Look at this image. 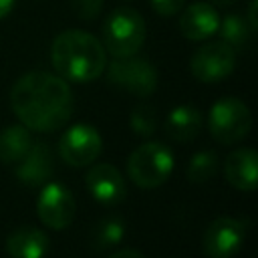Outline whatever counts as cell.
Listing matches in <instances>:
<instances>
[{
    "mask_svg": "<svg viewBox=\"0 0 258 258\" xmlns=\"http://www.w3.org/2000/svg\"><path fill=\"white\" fill-rule=\"evenodd\" d=\"M246 238V226L232 216H220L208 224L202 236V248L208 258H234Z\"/></svg>",
    "mask_w": 258,
    "mask_h": 258,
    "instance_id": "10",
    "label": "cell"
},
{
    "mask_svg": "<svg viewBox=\"0 0 258 258\" xmlns=\"http://www.w3.org/2000/svg\"><path fill=\"white\" fill-rule=\"evenodd\" d=\"M218 171V155L210 149L198 151L187 163V179L191 183H206Z\"/></svg>",
    "mask_w": 258,
    "mask_h": 258,
    "instance_id": "20",
    "label": "cell"
},
{
    "mask_svg": "<svg viewBox=\"0 0 258 258\" xmlns=\"http://www.w3.org/2000/svg\"><path fill=\"white\" fill-rule=\"evenodd\" d=\"M54 171V157L52 149L44 141H32L30 149L24 153L20 161L14 163V175L24 185H44L50 181Z\"/></svg>",
    "mask_w": 258,
    "mask_h": 258,
    "instance_id": "12",
    "label": "cell"
},
{
    "mask_svg": "<svg viewBox=\"0 0 258 258\" xmlns=\"http://www.w3.org/2000/svg\"><path fill=\"white\" fill-rule=\"evenodd\" d=\"M256 8H258V0H250L248 2V16H246V20H248V24L256 30L258 28V18H256Z\"/></svg>",
    "mask_w": 258,
    "mask_h": 258,
    "instance_id": "24",
    "label": "cell"
},
{
    "mask_svg": "<svg viewBox=\"0 0 258 258\" xmlns=\"http://www.w3.org/2000/svg\"><path fill=\"white\" fill-rule=\"evenodd\" d=\"M210 2H214L218 6H232V4H236V0H210Z\"/></svg>",
    "mask_w": 258,
    "mask_h": 258,
    "instance_id": "27",
    "label": "cell"
},
{
    "mask_svg": "<svg viewBox=\"0 0 258 258\" xmlns=\"http://www.w3.org/2000/svg\"><path fill=\"white\" fill-rule=\"evenodd\" d=\"M208 127L218 143L232 145L242 141L252 129V113L238 97H222L210 107Z\"/></svg>",
    "mask_w": 258,
    "mask_h": 258,
    "instance_id": "5",
    "label": "cell"
},
{
    "mask_svg": "<svg viewBox=\"0 0 258 258\" xmlns=\"http://www.w3.org/2000/svg\"><path fill=\"white\" fill-rule=\"evenodd\" d=\"M145 20L135 8L119 6L105 18L103 46L113 58L137 54L145 42Z\"/></svg>",
    "mask_w": 258,
    "mask_h": 258,
    "instance_id": "3",
    "label": "cell"
},
{
    "mask_svg": "<svg viewBox=\"0 0 258 258\" xmlns=\"http://www.w3.org/2000/svg\"><path fill=\"white\" fill-rule=\"evenodd\" d=\"M236 69V50L224 40L202 44L189 60V71L200 83H220Z\"/></svg>",
    "mask_w": 258,
    "mask_h": 258,
    "instance_id": "7",
    "label": "cell"
},
{
    "mask_svg": "<svg viewBox=\"0 0 258 258\" xmlns=\"http://www.w3.org/2000/svg\"><path fill=\"white\" fill-rule=\"evenodd\" d=\"M149 4L161 16H175L183 8L185 0H149Z\"/></svg>",
    "mask_w": 258,
    "mask_h": 258,
    "instance_id": "23",
    "label": "cell"
},
{
    "mask_svg": "<svg viewBox=\"0 0 258 258\" xmlns=\"http://www.w3.org/2000/svg\"><path fill=\"white\" fill-rule=\"evenodd\" d=\"M50 62L64 81L91 83L103 75L107 50L95 34L71 28L54 36L50 44Z\"/></svg>",
    "mask_w": 258,
    "mask_h": 258,
    "instance_id": "2",
    "label": "cell"
},
{
    "mask_svg": "<svg viewBox=\"0 0 258 258\" xmlns=\"http://www.w3.org/2000/svg\"><path fill=\"white\" fill-rule=\"evenodd\" d=\"M216 32H220V40L230 44L234 50H242V48H246L250 44V40H252L256 30L248 24L246 16L228 14L224 18H220V24H218Z\"/></svg>",
    "mask_w": 258,
    "mask_h": 258,
    "instance_id": "18",
    "label": "cell"
},
{
    "mask_svg": "<svg viewBox=\"0 0 258 258\" xmlns=\"http://www.w3.org/2000/svg\"><path fill=\"white\" fill-rule=\"evenodd\" d=\"M103 73L113 87L141 99L153 95L159 83L157 69L147 58H141L137 54L113 58L111 62H107Z\"/></svg>",
    "mask_w": 258,
    "mask_h": 258,
    "instance_id": "6",
    "label": "cell"
},
{
    "mask_svg": "<svg viewBox=\"0 0 258 258\" xmlns=\"http://www.w3.org/2000/svg\"><path fill=\"white\" fill-rule=\"evenodd\" d=\"M12 8H14V0H0V18L10 14Z\"/></svg>",
    "mask_w": 258,
    "mask_h": 258,
    "instance_id": "26",
    "label": "cell"
},
{
    "mask_svg": "<svg viewBox=\"0 0 258 258\" xmlns=\"http://www.w3.org/2000/svg\"><path fill=\"white\" fill-rule=\"evenodd\" d=\"M36 214L46 228L64 230L75 220L77 202L67 185L58 181H46L36 200Z\"/></svg>",
    "mask_w": 258,
    "mask_h": 258,
    "instance_id": "9",
    "label": "cell"
},
{
    "mask_svg": "<svg viewBox=\"0 0 258 258\" xmlns=\"http://www.w3.org/2000/svg\"><path fill=\"white\" fill-rule=\"evenodd\" d=\"M103 149L101 133L89 123L71 125L58 139V153L71 167H85L97 161Z\"/></svg>",
    "mask_w": 258,
    "mask_h": 258,
    "instance_id": "8",
    "label": "cell"
},
{
    "mask_svg": "<svg viewBox=\"0 0 258 258\" xmlns=\"http://www.w3.org/2000/svg\"><path fill=\"white\" fill-rule=\"evenodd\" d=\"M202 129V113L191 105H177L167 113L165 133L179 143L191 141Z\"/></svg>",
    "mask_w": 258,
    "mask_h": 258,
    "instance_id": "16",
    "label": "cell"
},
{
    "mask_svg": "<svg viewBox=\"0 0 258 258\" xmlns=\"http://www.w3.org/2000/svg\"><path fill=\"white\" fill-rule=\"evenodd\" d=\"M129 125H131V129H133L139 137H149V135H153L155 129H157V115H155V109H153L151 105H137V107L131 111Z\"/></svg>",
    "mask_w": 258,
    "mask_h": 258,
    "instance_id": "21",
    "label": "cell"
},
{
    "mask_svg": "<svg viewBox=\"0 0 258 258\" xmlns=\"http://www.w3.org/2000/svg\"><path fill=\"white\" fill-rule=\"evenodd\" d=\"M177 14V28L187 40H206L218 30L220 24V14L210 2H194L183 6Z\"/></svg>",
    "mask_w": 258,
    "mask_h": 258,
    "instance_id": "13",
    "label": "cell"
},
{
    "mask_svg": "<svg viewBox=\"0 0 258 258\" xmlns=\"http://www.w3.org/2000/svg\"><path fill=\"white\" fill-rule=\"evenodd\" d=\"M32 133L22 123L8 125L0 131V163L14 165L32 145Z\"/></svg>",
    "mask_w": 258,
    "mask_h": 258,
    "instance_id": "17",
    "label": "cell"
},
{
    "mask_svg": "<svg viewBox=\"0 0 258 258\" xmlns=\"http://www.w3.org/2000/svg\"><path fill=\"white\" fill-rule=\"evenodd\" d=\"M125 222L119 216H109L105 220H101L99 224H95L93 232H91V246L95 250H109L117 244L123 242L125 238Z\"/></svg>",
    "mask_w": 258,
    "mask_h": 258,
    "instance_id": "19",
    "label": "cell"
},
{
    "mask_svg": "<svg viewBox=\"0 0 258 258\" xmlns=\"http://www.w3.org/2000/svg\"><path fill=\"white\" fill-rule=\"evenodd\" d=\"M175 165L173 151L161 141L137 145L127 159V175L141 189H155L167 181Z\"/></svg>",
    "mask_w": 258,
    "mask_h": 258,
    "instance_id": "4",
    "label": "cell"
},
{
    "mask_svg": "<svg viewBox=\"0 0 258 258\" xmlns=\"http://www.w3.org/2000/svg\"><path fill=\"white\" fill-rule=\"evenodd\" d=\"M109 258H145L139 250H135V248H125V250H117V252H113Z\"/></svg>",
    "mask_w": 258,
    "mask_h": 258,
    "instance_id": "25",
    "label": "cell"
},
{
    "mask_svg": "<svg viewBox=\"0 0 258 258\" xmlns=\"http://www.w3.org/2000/svg\"><path fill=\"white\" fill-rule=\"evenodd\" d=\"M105 0H71V8L75 12V16L83 18V20H93L101 14Z\"/></svg>",
    "mask_w": 258,
    "mask_h": 258,
    "instance_id": "22",
    "label": "cell"
},
{
    "mask_svg": "<svg viewBox=\"0 0 258 258\" xmlns=\"http://www.w3.org/2000/svg\"><path fill=\"white\" fill-rule=\"evenodd\" d=\"M10 107L26 129L36 133H52L69 123L75 109V99L69 83L62 77L32 71L16 79L12 85Z\"/></svg>",
    "mask_w": 258,
    "mask_h": 258,
    "instance_id": "1",
    "label": "cell"
},
{
    "mask_svg": "<svg viewBox=\"0 0 258 258\" xmlns=\"http://www.w3.org/2000/svg\"><path fill=\"white\" fill-rule=\"evenodd\" d=\"M226 181L240 191H254L258 185V155L252 147L234 149L224 161Z\"/></svg>",
    "mask_w": 258,
    "mask_h": 258,
    "instance_id": "14",
    "label": "cell"
},
{
    "mask_svg": "<svg viewBox=\"0 0 258 258\" xmlns=\"http://www.w3.org/2000/svg\"><path fill=\"white\" fill-rule=\"evenodd\" d=\"M85 183L93 200H97L103 206H117L127 196L125 177L111 163H95L87 171Z\"/></svg>",
    "mask_w": 258,
    "mask_h": 258,
    "instance_id": "11",
    "label": "cell"
},
{
    "mask_svg": "<svg viewBox=\"0 0 258 258\" xmlns=\"http://www.w3.org/2000/svg\"><path fill=\"white\" fill-rule=\"evenodd\" d=\"M48 248V236L34 226H20L6 238V252L10 258H44Z\"/></svg>",
    "mask_w": 258,
    "mask_h": 258,
    "instance_id": "15",
    "label": "cell"
}]
</instances>
